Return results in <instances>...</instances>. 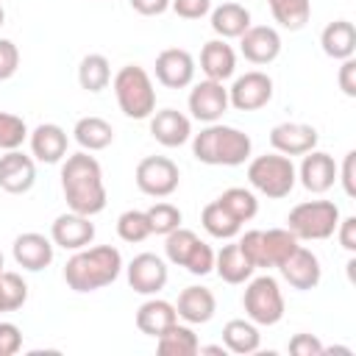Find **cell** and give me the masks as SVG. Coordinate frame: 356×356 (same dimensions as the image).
Segmentation results:
<instances>
[{
    "label": "cell",
    "instance_id": "cell-1",
    "mask_svg": "<svg viewBox=\"0 0 356 356\" xmlns=\"http://www.w3.org/2000/svg\"><path fill=\"white\" fill-rule=\"evenodd\" d=\"M61 192L70 206V211L95 217L106 209V184H103V170L95 156L86 150L67 156L61 164Z\"/></svg>",
    "mask_w": 356,
    "mask_h": 356
},
{
    "label": "cell",
    "instance_id": "cell-2",
    "mask_svg": "<svg viewBox=\"0 0 356 356\" xmlns=\"http://www.w3.org/2000/svg\"><path fill=\"white\" fill-rule=\"evenodd\" d=\"M122 273V256L111 245L81 248L64 264V281L72 292H95L114 284Z\"/></svg>",
    "mask_w": 356,
    "mask_h": 356
},
{
    "label": "cell",
    "instance_id": "cell-3",
    "mask_svg": "<svg viewBox=\"0 0 356 356\" xmlns=\"http://www.w3.org/2000/svg\"><path fill=\"white\" fill-rule=\"evenodd\" d=\"M253 142L245 131L222 122H209L200 134L192 139V156L200 164L211 167H236L250 159Z\"/></svg>",
    "mask_w": 356,
    "mask_h": 356
},
{
    "label": "cell",
    "instance_id": "cell-4",
    "mask_svg": "<svg viewBox=\"0 0 356 356\" xmlns=\"http://www.w3.org/2000/svg\"><path fill=\"white\" fill-rule=\"evenodd\" d=\"M111 86H114L117 106H120V111L125 117L147 120L156 111V89H153V81H150L145 67H139V64L120 67V72L114 75Z\"/></svg>",
    "mask_w": 356,
    "mask_h": 356
},
{
    "label": "cell",
    "instance_id": "cell-5",
    "mask_svg": "<svg viewBox=\"0 0 356 356\" xmlns=\"http://www.w3.org/2000/svg\"><path fill=\"white\" fill-rule=\"evenodd\" d=\"M248 181H250V186L256 192H261V195H267L273 200H281L295 189L298 170H295L289 156L267 153V156H256L248 164Z\"/></svg>",
    "mask_w": 356,
    "mask_h": 356
},
{
    "label": "cell",
    "instance_id": "cell-6",
    "mask_svg": "<svg viewBox=\"0 0 356 356\" xmlns=\"http://www.w3.org/2000/svg\"><path fill=\"white\" fill-rule=\"evenodd\" d=\"M339 225V206L334 200H303L286 214V228L306 242L334 236Z\"/></svg>",
    "mask_w": 356,
    "mask_h": 356
},
{
    "label": "cell",
    "instance_id": "cell-7",
    "mask_svg": "<svg viewBox=\"0 0 356 356\" xmlns=\"http://www.w3.org/2000/svg\"><path fill=\"white\" fill-rule=\"evenodd\" d=\"M242 306L250 323L256 325H275L284 317V295L273 275H259L245 286Z\"/></svg>",
    "mask_w": 356,
    "mask_h": 356
},
{
    "label": "cell",
    "instance_id": "cell-8",
    "mask_svg": "<svg viewBox=\"0 0 356 356\" xmlns=\"http://www.w3.org/2000/svg\"><path fill=\"white\" fill-rule=\"evenodd\" d=\"M181 170L167 156H145L136 164V186L150 197H170L178 189Z\"/></svg>",
    "mask_w": 356,
    "mask_h": 356
},
{
    "label": "cell",
    "instance_id": "cell-9",
    "mask_svg": "<svg viewBox=\"0 0 356 356\" xmlns=\"http://www.w3.org/2000/svg\"><path fill=\"white\" fill-rule=\"evenodd\" d=\"M273 100V78L261 70H250L228 89V103L236 111H259Z\"/></svg>",
    "mask_w": 356,
    "mask_h": 356
},
{
    "label": "cell",
    "instance_id": "cell-10",
    "mask_svg": "<svg viewBox=\"0 0 356 356\" xmlns=\"http://www.w3.org/2000/svg\"><path fill=\"white\" fill-rule=\"evenodd\" d=\"M189 111H192V117L195 120H200V122H217L225 111H228V89L222 86V81H211V78H206V81H200V83H195V89L189 92Z\"/></svg>",
    "mask_w": 356,
    "mask_h": 356
},
{
    "label": "cell",
    "instance_id": "cell-11",
    "mask_svg": "<svg viewBox=\"0 0 356 356\" xmlns=\"http://www.w3.org/2000/svg\"><path fill=\"white\" fill-rule=\"evenodd\" d=\"M125 275H128V286L139 295H156L164 289L167 284V264L161 256L156 253H139L131 259V264L125 267Z\"/></svg>",
    "mask_w": 356,
    "mask_h": 356
},
{
    "label": "cell",
    "instance_id": "cell-12",
    "mask_svg": "<svg viewBox=\"0 0 356 356\" xmlns=\"http://www.w3.org/2000/svg\"><path fill=\"white\" fill-rule=\"evenodd\" d=\"M278 273L281 278L292 286V289H300V292H309L320 284V275H323V267H320V259L309 250V248H295L281 264H278Z\"/></svg>",
    "mask_w": 356,
    "mask_h": 356
},
{
    "label": "cell",
    "instance_id": "cell-13",
    "mask_svg": "<svg viewBox=\"0 0 356 356\" xmlns=\"http://www.w3.org/2000/svg\"><path fill=\"white\" fill-rule=\"evenodd\" d=\"M50 239H53V245H58L64 250L89 248L95 239V222H92V217L78 214V211L58 214L50 225Z\"/></svg>",
    "mask_w": 356,
    "mask_h": 356
},
{
    "label": "cell",
    "instance_id": "cell-14",
    "mask_svg": "<svg viewBox=\"0 0 356 356\" xmlns=\"http://www.w3.org/2000/svg\"><path fill=\"white\" fill-rule=\"evenodd\" d=\"M195 78V58L184 47H167L156 56V81L167 89H184Z\"/></svg>",
    "mask_w": 356,
    "mask_h": 356
},
{
    "label": "cell",
    "instance_id": "cell-15",
    "mask_svg": "<svg viewBox=\"0 0 356 356\" xmlns=\"http://www.w3.org/2000/svg\"><path fill=\"white\" fill-rule=\"evenodd\" d=\"M36 181L33 156H25L19 147L0 156V189L8 195H25Z\"/></svg>",
    "mask_w": 356,
    "mask_h": 356
},
{
    "label": "cell",
    "instance_id": "cell-16",
    "mask_svg": "<svg viewBox=\"0 0 356 356\" xmlns=\"http://www.w3.org/2000/svg\"><path fill=\"white\" fill-rule=\"evenodd\" d=\"M317 128L306 122H278L270 131V145L275 153L284 156H303L317 147Z\"/></svg>",
    "mask_w": 356,
    "mask_h": 356
},
{
    "label": "cell",
    "instance_id": "cell-17",
    "mask_svg": "<svg viewBox=\"0 0 356 356\" xmlns=\"http://www.w3.org/2000/svg\"><path fill=\"white\" fill-rule=\"evenodd\" d=\"M298 178H300L303 189L312 192V195L328 192V189L334 186V181H337V161H334V156H328V153H323V150H309V153H303Z\"/></svg>",
    "mask_w": 356,
    "mask_h": 356
},
{
    "label": "cell",
    "instance_id": "cell-18",
    "mask_svg": "<svg viewBox=\"0 0 356 356\" xmlns=\"http://www.w3.org/2000/svg\"><path fill=\"white\" fill-rule=\"evenodd\" d=\"M53 239H47L44 234H36V231H25L14 239L11 245V253H14V261L28 270V273H39L44 270L50 261H53Z\"/></svg>",
    "mask_w": 356,
    "mask_h": 356
},
{
    "label": "cell",
    "instance_id": "cell-19",
    "mask_svg": "<svg viewBox=\"0 0 356 356\" xmlns=\"http://www.w3.org/2000/svg\"><path fill=\"white\" fill-rule=\"evenodd\" d=\"M239 50L250 64H270L281 53V36L270 25H250L239 36Z\"/></svg>",
    "mask_w": 356,
    "mask_h": 356
},
{
    "label": "cell",
    "instance_id": "cell-20",
    "mask_svg": "<svg viewBox=\"0 0 356 356\" xmlns=\"http://www.w3.org/2000/svg\"><path fill=\"white\" fill-rule=\"evenodd\" d=\"M150 134L164 147H181L192 136V122L175 108H161L150 114Z\"/></svg>",
    "mask_w": 356,
    "mask_h": 356
},
{
    "label": "cell",
    "instance_id": "cell-21",
    "mask_svg": "<svg viewBox=\"0 0 356 356\" xmlns=\"http://www.w3.org/2000/svg\"><path fill=\"white\" fill-rule=\"evenodd\" d=\"M31 153L36 161H44V164H56L67 156V131L56 122H42L31 131Z\"/></svg>",
    "mask_w": 356,
    "mask_h": 356
},
{
    "label": "cell",
    "instance_id": "cell-22",
    "mask_svg": "<svg viewBox=\"0 0 356 356\" xmlns=\"http://www.w3.org/2000/svg\"><path fill=\"white\" fill-rule=\"evenodd\" d=\"M175 312L184 323L189 325H200V323H209L217 312V298L209 286H186L181 289L178 295V303H175Z\"/></svg>",
    "mask_w": 356,
    "mask_h": 356
},
{
    "label": "cell",
    "instance_id": "cell-23",
    "mask_svg": "<svg viewBox=\"0 0 356 356\" xmlns=\"http://www.w3.org/2000/svg\"><path fill=\"white\" fill-rule=\"evenodd\" d=\"M172 323H178V312L175 303L161 300V298H150L136 309V328L147 337H161Z\"/></svg>",
    "mask_w": 356,
    "mask_h": 356
},
{
    "label": "cell",
    "instance_id": "cell-24",
    "mask_svg": "<svg viewBox=\"0 0 356 356\" xmlns=\"http://www.w3.org/2000/svg\"><path fill=\"white\" fill-rule=\"evenodd\" d=\"M200 70L211 81H225L236 70V53L225 39H211L200 50Z\"/></svg>",
    "mask_w": 356,
    "mask_h": 356
},
{
    "label": "cell",
    "instance_id": "cell-25",
    "mask_svg": "<svg viewBox=\"0 0 356 356\" xmlns=\"http://www.w3.org/2000/svg\"><path fill=\"white\" fill-rule=\"evenodd\" d=\"M320 47L328 58H337V61L350 58L356 53V28H353V22H348V19L328 22L320 33Z\"/></svg>",
    "mask_w": 356,
    "mask_h": 356
},
{
    "label": "cell",
    "instance_id": "cell-26",
    "mask_svg": "<svg viewBox=\"0 0 356 356\" xmlns=\"http://www.w3.org/2000/svg\"><path fill=\"white\" fill-rule=\"evenodd\" d=\"M253 270H256V267H253L250 259L242 253L239 242L222 245L220 253H214V273H217L225 284H245V281H250Z\"/></svg>",
    "mask_w": 356,
    "mask_h": 356
},
{
    "label": "cell",
    "instance_id": "cell-27",
    "mask_svg": "<svg viewBox=\"0 0 356 356\" xmlns=\"http://www.w3.org/2000/svg\"><path fill=\"white\" fill-rule=\"evenodd\" d=\"M209 14H211V31L222 39H239L250 28V11L239 3H222Z\"/></svg>",
    "mask_w": 356,
    "mask_h": 356
},
{
    "label": "cell",
    "instance_id": "cell-28",
    "mask_svg": "<svg viewBox=\"0 0 356 356\" xmlns=\"http://www.w3.org/2000/svg\"><path fill=\"white\" fill-rule=\"evenodd\" d=\"M72 136L86 153H95V150H106L114 142V128L103 117H81L72 128Z\"/></svg>",
    "mask_w": 356,
    "mask_h": 356
},
{
    "label": "cell",
    "instance_id": "cell-29",
    "mask_svg": "<svg viewBox=\"0 0 356 356\" xmlns=\"http://www.w3.org/2000/svg\"><path fill=\"white\" fill-rule=\"evenodd\" d=\"M259 342H261V334H259L256 323H250V320H228L222 325V345L231 353H239V356L256 353Z\"/></svg>",
    "mask_w": 356,
    "mask_h": 356
},
{
    "label": "cell",
    "instance_id": "cell-30",
    "mask_svg": "<svg viewBox=\"0 0 356 356\" xmlns=\"http://www.w3.org/2000/svg\"><path fill=\"white\" fill-rule=\"evenodd\" d=\"M156 348L161 356H195L200 342H197V334L186 325H178L172 323L161 337H156Z\"/></svg>",
    "mask_w": 356,
    "mask_h": 356
},
{
    "label": "cell",
    "instance_id": "cell-31",
    "mask_svg": "<svg viewBox=\"0 0 356 356\" xmlns=\"http://www.w3.org/2000/svg\"><path fill=\"white\" fill-rule=\"evenodd\" d=\"M78 83H81V89H86L92 95L103 92L111 83V64H108V58L103 53L83 56L81 64H78Z\"/></svg>",
    "mask_w": 356,
    "mask_h": 356
},
{
    "label": "cell",
    "instance_id": "cell-32",
    "mask_svg": "<svg viewBox=\"0 0 356 356\" xmlns=\"http://www.w3.org/2000/svg\"><path fill=\"white\" fill-rule=\"evenodd\" d=\"M200 222H203V228H206L214 239H234V236L239 234V228H242V222H239L220 200H211V203L203 209Z\"/></svg>",
    "mask_w": 356,
    "mask_h": 356
},
{
    "label": "cell",
    "instance_id": "cell-33",
    "mask_svg": "<svg viewBox=\"0 0 356 356\" xmlns=\"http://www.w3.org/2000/svg\"><path fill=\"white\" fill-rule=\"evenodd\" d=\"M298 236L289 228H270L261 231V248H264V267H278L295 248H298Z\"/></svg>",
    "mask_w": 356,
    "mask_h": 356
},
{
    "label": "cell",
    "instance_id": "cell-34",
    "mask_svg": "<svg viewBox=\"0 0 356 356\" xmlns=\"http://www.w3.org/2000/svg\"><path fill=\"white\" fill-rule=\"evenodd\" d=\"M273 19L286 31H300L312 17V0H267Z\"/></svg>",
    "mask_w": 356,
    "mask_h": 356
},
{
    "label": "cell",
    "instance_id": "cell-35",
    "mask_svg": "<svg viewBox=\"0 0 356 356\" xmlns=\"http://www.w3.org/2000/svg\"><path fill=\"white\" fill-rule=\"evenodd\" d=\"M217 200H220V203H222L239 222L253 220L256 211H259V200H256V195H253L250 189H245V186H231V189H225Z\"/></svg>",
    "mask_w": 356,
    "mask_h": 356
},
{
    "label": "cell",
    "instance_id": "cell-36",
    "mask_svg": "<svg viewBox=\"0 0 356 356\" xmlns=\"http://www.w3.org/2000/svg\"><path fill=\"white\" fill-rule=\"evenodd\" d=\"M200 242V236L195 234V231H189V228H175V231H170L167 234V239H164V253H167V259L172 261V264H178V267H184L186 264V259H189V253L195 250V245Z\"/></svg>",
    "mask_w": 356,
    "mask_h": 356
},
{
    "label": "cell",
    "instance_id": "cell-37",
    "mask_svg": "<svg viewBox=\"0 0 356 356\" xmlns=\"http://www.w3.org/2000/svg\"><path fill=\"white\" fill-rule=\"evenodd\" d=\"M117 234L122 242H145L153 231H150V222H147V214L139 211V209H128L117 217Z\"/></svg>",
    "mask_w": 356,
    "mask_h": 356
},
{
    "label": "cell",
    "instance_id": "cell-38",
    "mask_svg": "<svg viewBox=\"0 0 356 356\" xmlns=\"http://www.w3.org/2000/svg\"><path fill=\"white\" fill-rule=\"evenodd\" d=\"M28 300V284L22 281L19 273H0V306L3 312H17Z\"/></svg>",
    "mask_w": 356,
    "mask_h": 356
},
{
    "label": "cell",
    "instance_id": "cell-39",
    "mask_svg": "<svg viewBox=\"0 0 356 356\" xmlns=\"http://www.w3.org/2000/svg\"><path fill=\"white\" fill-rule=\"evenodd\" d=\"M145 214H147L150 231H153V234H161V236H167L170 231H175V228L181 225V220H184L181 209H178V206H172V203H167V200L153 203Z\"/></svg>",
    "mask_w": 356,
    "mask_h": 356
},
{
    "label": "cell",
    "instance_id": "cell-40",
    "mask_svg": "<svg viewBox=\"0 0 356 356\" xmlns=\"http://www.w3.org/2000/svg\"><path fill=\"white\" fill-rule=\"evenodd\" d=\"M28 139V125L11 111H0V150H17Z\"/></svg>",
    "mask_w": 356,
    "mask_h": 356
},
{
    "label": "cell",
    "instance_id": "cell-41",
    "mask_svg": "<svg viewBox=\"0 0 356 356\" xmlns=\"http://www.w3.org/2000/svg\"><path fill=\"white\" fill-rule=\"evenodd\" d=\"M192 275H209L211 270H214V250L200 239L197 245H195V250L189 253V259H186V264H184Z\"/></svg>",
    "mask_w": 356,
    "mask_h": 356
},
{
    "label": "cell",
    "instance_id": "cell-42",
    "mask_svg": "<svg viewBox=\"0 0 356 356\" xmlns=\"http://www.w3.org/2000/svg\"><path fill=\"white\" fill-rule=\"evenodd\" d=\"M170 8L184 19H200L211 11V0H170Z\"/></svg>",
    "mask_w": 356,
    "mask_h": 356
},
{
    "label": "cell",
    "instance_id": "cell-43",
    "mask_svg": "<svg viewBox=\"0 0 356 356\" xmlns=\"http://www.w3.org/2000/svg\"><path fill=\"white\" fill-rule=\"evenodd\" d=\"M19 67V50L11 39H0V81H8Z\"/></svg>",
    "mask_w": 356,
    "mask_h": 356
},
{
    "label": "cell",
    "instance_id": "cell-44",
    "mask_svg": "<svg viewBox=\"0 0 356 356\" xmlns=\"http://www.w3.org/2000/svg\"><path fill=\"white\" fill-rule=\"evenodd\" d=\"M337 178L342 181V189L348 197H356V150H348L342 159V167H337Z\"/></svg>",
    "mask_w": 356,
    "mask_h": 356
},
{
    "label": "cell",
    "instance_id": "cell-45",
    "mask_svg": "<svg viewBox=\"0 0 356 356\" xmlns=\"http://www.w3.org/2000/svg\"><path fill=\"white\" fill-rule=\"evenodd\" d=\"M22 348V331L14 323H0V356H14Z\"/></svg>",
    "mask_w": 356,
    "mask_h": 356
},
{
    "label": "cell",
    "instance_id": "cell-46",
    "mask_svg": "<svg viewBox=\"0 0 356 356\" xmlns=\"http://www.w3.org/2000/svg\"><path fill=\"white\" fill-rule=\"evenodd\" d=\"M289 353H295V356H323V342L314 334H295L289 339Z\"/></svg>",
    "mask_w": 356,
    "mask_h": 356
},
{
    "label": "cell",
    "instance_id": "cell-47",
    "mask_svg": "<svg viewBox=\"0 0 356 356\" xmlns=\"http://www.w3.org/2000/svg\"><path fill=\"white\" fill-rule=\"evenodd\" d=\"M337 81H339V89H342L348 97H356V58H353V56L339 64Z\"/></svg>",
    "mask_w": 356,
    "mask_h": 356
},
{
    "label": "cell",
    "instance_id": "cell-48",
    "mask_svg": "<svg viewBox=\"0 0 356 356\" xmlns=\"http://www.w3.org/2000/svg\"><path fill=\"white\" fill-rule=\"evenodd\" d=\"M339 236V245L348 250V253H356V217H339V225L334 231Z\"/></svg>",
    "mask_w": 356,
    "mask_h": 356
},
{
    "label": "cell",
    "instance_id": "cell-49",
    "mask_svg": "<svg viewBox=\"0 0 356 356\" xmlns=\"http://www.w3.org/2000/svg\"><path fill=\"white\" fill-rule=\"evenodd\" d=\"M131 8L142 17H159L170 8V0H131Z\"/></svg>",
    "mask_w": 356,
    "mask_h": 356
},
{
    "label": "cell",
    "instance_id": "cell-50",
    "mask_svg": "<svg viewBox=\"0 0 356 356\" xmlns=\"http://www.w3.org/2000/svg\"><path fill=\"white\" fill-rule=\"evenodd\" d=\"M197 353H209V356H225V345H200Z\"/></svg>",
    "mask_w": 356,
    "mask_h": 356
},
{
    "label": "cell",
    "instance_id": "cell-51",
    "mask_svg": "<svg viewBox=\"0 0 356 356\" xmlns=\"http://www.w3.org/2000/svg\"><path fill=\"white\" fill-rule=\"evenodd\" d=\"M3 19H6V11H3V3H0V25H3Z\"/></svg>",
    "mask_w": 356,
    "mask_h": 356
},
{
    "label": "cell",
    "instance_id": "cell-52",
    "mask_svg": "<svg viewBox=\"0 0 356 356\" xmlns=\"http://www.w3.org/2000/svg\"><path fill=\"white\" fill-rule=\"evenodd\" d=\"M0 273H3V253H0Z\"/></svg>",
    "mask_w": 356,
    "mask_h": 356
},
{
    "label": "cell",
    "instance_id": "cell-53",
    "mask_svg": "<svg viewBox=\"0 0 356 356\" xmlns=\"http://www.w3.org/2000/svg\"><path fill=\"white\" fill-rule=\"evenodd\" d=\"M0 312H3V306H0Z\"/></svg>",
    "mask_w": 356,
    "mask_h": 356
}]
</instances>
